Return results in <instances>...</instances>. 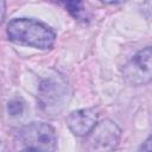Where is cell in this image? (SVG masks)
Instances as JSON below:
<instances>
[{"instance_id":"ba28073f","label":"cell","mask_w":152,"mask_h":152,"mask_svg":"<svg viewBox=\"0 0 152 152\" xmlns=\"http://www.w3.org/2000/svg\"><path fill=\"white\" fill-rule=\"evenodd\" d=\"M138 152H152V134L142 142Z\"/></svg>"},{"instance_id":"3957f363","label":"cell","mask_w":152,"mask_h":152,"mask_svg":"<svg viewBox=\"0 0 152 152\" xmlns=\"http://www.w3.org/2000/svg\"><path fill=\"white\" fill-rule=\"evenodd\" d=\"M19 139L26 146L40 152H55L57 138L53 128L45 122H32L19 131Z\"/></svg>"},{"instance_id":"9c48e42d","label":"cell","mask_w":152,"mask_h":152,"mask_svg":"<svg viewBox=\"0 0 152 152\" xmlns=\"http://www.w3.org/2000/svg\"><path fill=\"white\" fill-rule=\"evenodd\" d=\"M20 152H40V151H38V150H36V148H31V147H25L23 151H20Z\"/></svg>"},{"instance_id":"52a82bcc","label":"cell","mask_w":152,"mask_h":152,"mask_svg":"<svg viewBox=\"0 0 152 152\" xmlns=\"http://www.w3.org/2000/svg\"><path fill=\"white\" fill-rule=\"evenodd\" d=\"M65 6L69 8V12L72 13L75 17H78V13L82 11L81 10V6H82V2H66Z\"/></svg>"},{"instance_id":"5b68a950","label":"cell","mask_w":152,"mask_h":152,"mask_svg":"<svg viewBox=\"0 0 152 152\" xmlns=\"http://www.w3.org/2000/svg\"><path fill=\"white\" fill-rule=\"evenodd\" d=\"M66 125L75 135H88L97 125V113L94 108L75 110L68 115Z\"/></svg>"},{"instance_id":"7a4b0ae2","label":"cell","mask_w":152,"mask_h":152,"mask_svg":"<svg viewBox=\"0 0 152 152\" xmlns=\"http://www.w3.org/2000/svg\"><path fill=\"white\" fill-rule=\"evenodd\" d=\"M121 129L119 126L106 119L97 124L87 135L82 146V152H114L119 145Z\"/></svg>"},{"instance_id":"6da1fadb","label":"cell","mask_w":152,"mask_h":152,"mask_svg":"<svg viewBox=\"0 0 152 152\" xmlns=\"http://www.w3.org/2000/svg\"><path fill=\"white\" fill-rule=\"evenodd\" d=\"M8 38L18 44L48 50L56 40L55 32L46 25L27 18H17L7 24Z\"/></svg>"},{"instance_id":"277c9868","label":"cell","mask_w":152,"mask_h":152,"mask_svg":"<svg viewBox=\"0 0 152 152\" xmlns=\"http://www.w3.org/2000/svg\"><path fill=\"white\" fill-rule=\"evenodd\" d=\"M124 80L131 86H142L152 80V46L138 51L122 69Z\"/></svg>"},{"instance_id":"8992f818","label":"cell","mask_w":152,"mask_h":152,"mask_svg":"<svg viewBox=\"0 0 152 152\" xmlns=\"http://www.w3.org/2000/svg\"><path fill=\"white\" fill-rule=\"evenodd\" d=\"M23 103L19 102L18 100H14V101H11L8 103V112L12 114V115H18V114H21L23 113Z\"/></svg>"}]
</instances>
